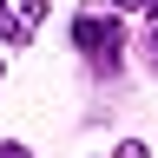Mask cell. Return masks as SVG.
<instances>
[{
	"instance_id": "cell-1",
	"label": "cell",
	"mask_w": 158,
	"mask_h": 158,
	"mask_svg": "<svg viewBox=\"0 0 158 158\" xmlns=\"http://www.w3.org/2000/svg\"><path fill=\"white\" fill-rule=\"evenodd\" d=\"M73 46L86 53L92 66H106V73H112V66H118V53H125V27H118L112 13H79V20H73Z\"/></svg>"
},
{
	"instance_id": "cell-6",
	"label": "cell",
	"mask_w": 158,
	"mask_h": 158,
	"mask_svg": "<svg viewBox=\"0 0 158 158\" xmlns=\"http://www.w3.org/2000/svg\"><path fill=\"white\" fill-rule=\"evenodd\" d=\"M118 7H132V0H118Z\"/></svg>"
},
{
	"instance_id": "cell-4",
	"label": "cell",
	"mask_w": 158,
	"mask_h": 158,
	"mask_svg": "<svg viewBox=\"0 0 158 158\" xmlns=\"http://www.w3.org/2000/svg\"><path fill=\"white\" fill-rule=\"evenodd\" d=\"M132 7H138V13H152V20H158V0H132Z\"/></svg>"
},
{
	"instance_id": "cell-5",
	"label": "cell",
	"mask_w": 158,
	"mask_h": 158,
	"mask_svg": "<svg viewBox=\"0 0 158 158\" xmlns=\"http://www.w3.org/2000/svg\"><path fill=\"white\" fill-rule=\"evenodd\" d=\"M145 53H152V66H158V27H152V46H145Z\"/></svg>"
},
{
	"instance_id": "cell-2",
	"label": "cell",
	"mask_w": 158,
	"mask_h": 158,
	"mask_svg": "<svg viewBox=\"0 0 158 158\" xmlns=\"http://www.w3.org/2000/svg\"><path fill=\"white\" fill-rule=\"evenodd\" d=\"M46 20V0H0V46H27Z\"/></svg>"
},
{
	"instance_id": "cell-3",
	"label": "cell",
	"mask_w": 158,
	"mask_h": 158,
	"mask_svg": "<svg viewBox=\"0 0 158 158\" xmlns=\"http://www.w3.org/2000/svg\"><path fill=\"white\" fill-rule=\"evenodd\" d=\"M0 158H33V152L27 145H0Z\"/></svg>"
}]
</instances>
